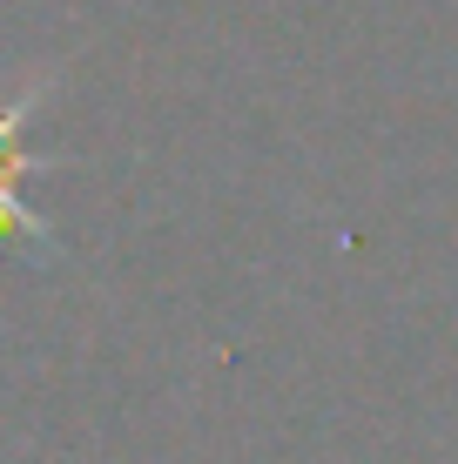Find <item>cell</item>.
<instances>
[{"mask_svg": "<svg viewBox=\"0 0 458 464\" xmlns=\"http://www.w3.org/2000/svg\"><path fill=\"white\" fill-rule=\"evenodd\" d=\"M41 94V88H34ZM34 94H21V102H0V236H34V243H54V229L21 202V175L34 169V155L21 149V121L34 115Z\"/></svg>", "mask_w": 458, "mask_h": 464, "instance_id": "cell-1", "label": "cell"}]
</instances>
